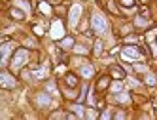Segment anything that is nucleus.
Masks as SVG:
<instances>
[{"label": "nucleus", "instance_id": "1", "mask_svg": "<svg viewBox=\"0 0 157 120\" xmlns=\"http://www.w3.org/2000/svg\"><path fill=\"white\" fill-rule=\"evenodd\" d=\"M27 57H29V51L27 50H17L11 57V71H19L25 67L27 63Z\"/></svg>", "mask_w": 157, "mask_h": 120}, {"label": "nucleus", "instance_id": "2", "mask_svg": "<svg viewBox=\"0 0 157 120\" xmlns=\"http://www.w3.org/2000/svg\"><path fill=\"white\" fill-rule=\"evenodd\" d=\"M91 27H93V31L96 34H104L106 29H108L106 17H102L100 14H93V17H91Z\"/></svg>", "mask_w": 157, "mask_h": 120}, {"label": "nucleus", "instance_id": "3", "mask_svg": "<svg viewBox=\"0 0 157 120\" xmlns=\"http://www.w3.org/2000/svg\"><path fill=\"white\" fill-rule=\"evenodd\" d=\"M15 84H17V80L11 78V74H8V73L0 74V86L2 88H15Z\"/></svg>", "mask_w": 157, "mask_h": 120}, {"label": "nucleus", "instance_id": "4", "mask_svg": "<svg viewBox=\"0 0 157 120\" xmlns=\"http://www.w3.org/2000/svg\"><path fill=\"white\" fill-rule=\"evenodd\" d=\"M123 57H129V59H138L140 57V51L132 46H125L123 48Z\"/></svg>", "mask_w": 157, "mask_h": 120}, {"label": "nucleus", "instance_id": "5", "mask_svg": "<svg viewBox=\"0 0 157 120\" xmlns=\"http://www.w3.org/2000/svg\"><path fill=\"white\" fill-rule=\"evenodd\" d=\"M80 11H82V8H80V6H74V8H72V11H70V25H76V23H78Z\"/></svg>", "mask_w": 157, "mask_h": 120}, {"label": "nucleus", "instance_id": "6", "mask_svg": "<svg viewBox=\"0 0 157 120\" xmlns=\"http://www.w3.org/2000/svg\"><path fill=\"white\" fill-rule=\"evenodd\" d=\"M80 73H82V76H85V78H89V76H93V67L91 65H85V67H82V69H80Z\"/></svg>", "mask_w": 157, "mask_h": 120}, {"label": "nucleus", "instance_id": "7", "mask_svg": "<svg viewBox=\"0 0 157 120\" xmlns=\"http://www.w3.org/2000/svg\"><path fill=\"white\" fill-rule=\"evenodd\" d=\"M10 50H11V44H4L2 46V63L8 61V54H10Z\"/></svg>", "mask_w": 157, "mask_h": 120}, {"label": "nucleus", "instance_id": "8", "mask_svg": "<svg viewBox=\"0 0 157 120\" xmlns=\"http://www.w3.org/2000/svg\"><path fill=\"white\" fill-rule=\"evenodd\" d=\"M74 46V40L72 38H64V40H61V48H72Z\"/></svg>", "mask_w": 157, "mask_h": 120}, {"label": "nucleus", "instance_id": "9", "mask_svg": "<svg viewBox=\"0 0 157 120\" xmlns=\"http://www.w3.org/2000/svg\"><path fill=\"white\" fill-rule=\"evenodd\" d=\"M146 82L150 84V86H155V84H157V78H155V74H148V76H146Z\"/></svg>", "mask_w": 157, "mask_h": 120}, {"label": "nucleus", "instance_id": "10", "mask_svg": "<svg viewBox=\"0 0 157 120\" xmlns=\"http://www.w3.org/2000/svg\"><path fill=\"white\" fill-rule=\"evenodd\" d=\"M38 103H40V105H49V97H47V95H40Z\"/></svg>", "mask_w": 157, "mask_h": 120}, {"label": "nucleus", "instance_id": "11", "mask_svg": "<svg viewBox=\"0 0 157 120\" xmlns=\"http://www.w3.org/2000/svg\"><path fill=\"white\" fill-rule=\"evenodd\" d=\"M11 15H13L15 19H23V14H21V11H19V10H15V8H13V10H11Z\"/></svg>", "mask_w": 157, "mask_h": 120}, {"label": "nucleus", "instance_id": "12", "mask_svg": "<svg viewBox=\"0 0 157 120\" xmlns=\"http://www.w3.org/2000/svg\"><path fill=\"white\" fill-rule=\"evenodd\" d=\"M66 82L70 84V86H76V80H74V76H72V74H68V76H66Z\"/></svg>", "mask_w": 157, "mask_h": 120}, {"label": "nucleus", "instance_id": "13", "mask_svg": "<svg viewBox=\"0 0 157 120\" xmlns=\"http://www.w3.org/2000/svg\"><path fill=\"white\" fill-rule=\"evenodd\" d=\"M100 50H102V44H100V42H96V44H95V54L99 55V54H100Z\"/></svg>", "mask_w": 157, "mask_h": 120}, {"label": "nucleus", "instance_id": "14", "mask_svg": "<svg viewBox=\"0 0 157 120\" xmlns=\"http://www.w3.org/2000/svg\"><path fill=\"white\" fill-rule=\"evenodd\" d=\"M121 4H123V6H127V8H131L132 4H134V0H121Z\"/></svg>", "mask_w": 157, "mask_h": 120}, {"label": "nucleus", "instance_id": "15", "mask_svg": "<svg viewBox=\"0 0 157 120\" xmlns=\"http://www.w3.org/2000/svg\"><path fill=\"white\" fill-rule=\"evenodd\" d=\"M112 88H114V90H115V91H118V90H119V88H121V84H119V82H115V84H114V86H112Z\"/></svg>", "mask_w": 157, "mask_h": 120}]
</instances>
